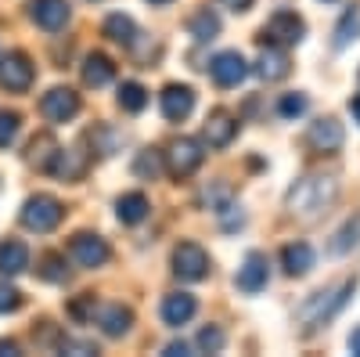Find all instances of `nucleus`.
<instances>
[{
  "instance_id": "1",
  "label": "nucleus",
  "mask_w": 360,
  "mask_h": 357,
  "mask_svg": "<svg viewBox=\"0 0 360 357\" xmlns=\"http://www.w3.org/2000/svg\"><path fill=\"white\" fill-rule=\"evenodd\" d=\"M335 199H339V184L332 181V177H299L285 195V206H288V213L303 217V220H314V217L332 210Z\"/></svg>"
},
{
  "instance_id": "2",
  "label": "nucleus",
  "mask_w": 360,
  "mask_h": 357,
  "mask_svg": "<svg viewBox=\"0 0 360 357\" xmlns=\"http://www.w3.org/2000/svg\"><path fill=\"white\" fill-rule=\"evenodd\" d=\"M353 292H356V278H346V282H339V285H328V289L314 292L310 300L299 307V325H303V332L310 336V332L324 329V325L349 303Z\"/></svg>"
},
{
  "instance_id": "3",
  "label": "nucleus",
  "mask_w": 360,
  "mask_h": 357,
  "mask_svg": "<svg viewBox=\"0 0 360 357\" xmlns=\"http://www.w3.org/2000/svg\"><path fill=\"white\" fill-rule=\"evenodd\" d=\"M62 217H65V206L58 202L54 195H33V199H25L18 220H22L25 231L47 234V231H54L58 224H62Z\"/></svg>"
},
{
  "instance_id": "4",
  "label": "nucleus",
  "mask_w": 360,
  "mask_h": 357,
  "mask_svg": "<svg viewBox=\"0 0 360 357\" xmlns=\"http://www.w3.org/2000/svg\"><path fill=\"white\" fill-rule=\"evenodd\" d=\"M40 115L51 127L72 123V119L79 115V94L72 91V87H51V91L40 98Z\"/></svg>"
},
{
  "instance_id": "5",
  "label": "nucleus",
  "mask_w": 360,
  "mask_h": 357,
  "mask_svg": "<svg viewBox=\"0 0 360 357\" xmlns=\"http://www.w3.org/2000/svg\"><path fill=\"white\" fill-rule=\"evenodd\" d=\"M173 275L180 282H202L209 275V253L198 242H180L173 249Z\"/></svg>"
},
{
  "instance_id": "6",
  "label": "nucleus",
  "mask_w": 360,
  "mask_h": 357,
  "mask_svg": "<svg viewBox=\"0 0 360 357\" xmlns=\"http://www.w3.org/2000/svg\"><path fill=\"white\" fill-rule=\"evenodd\" d=\"M205 152H202V144L195 137H180L169 144V152H166V170L176 177V181H184V177H191L198 166H202Z\"/></svg>"
},
{
  "instance_id": "7",
  "label": "nucleus",
  "mask_w": 360,
  "mask_h": 357,
  "mask_svg": "<svg viewBox=\"0 0 360 357\" xmlns=\"http://www.w3.org/2000/svg\"><path fill=\"white\" fill-rule=\"evenodd\" d=\"M69 256H72L79 267H86V271H94V267H105V263H108L112 249H108V242H105L101 234L79 231V234H72V242H69Z\"/></svg>"
},
{
  "instance_id": "8",
  "label": "nucleus",
  "mask_w": 360,
  "mask_h": 357,
  "mask_svg": "<svg viewBox=\"0 0 360 357\" xmlns=\"http://www.w3.org/2000/svg\"><path fill=\"white\" fill-rule=\"evenodd\" d=\"M303 37H307V22L299 18L295 11H278L274 18L263 25V33H259V40L281 44V47H292V44H299Z\"/></svg>"
},
{
  "instance_id": "9",
  "label": "nucleus",
  "mask_w": 360,
  "mask_h": 357,
  "mask_svg": "<svg viewBox=\"0 0 360 357\" xmlns=\"http://www.w3.org/2000/svg\"><path fill=\"white\" fill-rule=\"evenodd\" d=\"M33 76H37V69L29 62V54L11 51V54L0 58V83H4L11 94H25L29 87H33Z\"/></svg>"
},
{
  "instance_id": "10",
  "label": "nucleus",
  "mask_w": 360,
  "mask_h": 357,
  "mask_svg": "<svg viewBox=\"0 0 360 357\" xmlns=\"http://www.w3.org/2000/svg\"><path fill=\"white\" fill-rule=\"evenodd\" d=\"M159 108H162L166 123H184V119L195 112V91L184 87V83H169L159 94Z\"/></svg>"
},
{
  "instance_id": "11",
  "label": "nucleus",
  "mask_w": 360,
  "mask_h": 357,
  "mask_svg": "<svg viewBox=\"0 0 360 357\" xmlns=\"http://www.w3.org/2000/svg\"><path fill=\"white\" fill-rule=\"evenodd\" d=\"M307 141H310V148H314V152L335 156L339 148H342V141H346V130H342V123H339L335 115H321L317 123H310V134H307Z\"/></svg>"
},
{
  "instance_id": "12",
  "label": "nucleus",
  "mask_w": 360,
  "mask_h": 357,
  "mask_svg": "<svg viewBox=\"0 0 360 357\" xmlns=\"http://www.w3.org/2000/svg\"><path fill=\"white\" fill-rule=\"evenodd\" d=\"M209 76H213L217 87H238L245 76H249V65H245V58L238 54V51H220L213 62H209Z\"/></svg>"
},
{
  "instance_id": "13",
  "label": "nucleus",
  "mask_w": 360,
  "mask_h": 357,
  "mask_svg": "<svg viewBox=\"0 0 360 357\" xmlns=\"http://www.w3.org/2000/svg\"><path fill=\"white\" fill-rule=\"evenodd\" d=\"M72 8H69V0H33L29 4V18H33L44 33H58V29H65Z\"/></svg>"
},
{
  "instance_id": "14",
  "label": "nucleus",
  "mask_w": 360,
  "mask_h": 357,
  "mask_svg": "<svg viewBox=\"0 0 360 357\" xmlns=\"http://www.w3.org/2000/svg\"><path fill=\"white\" fill-rule=\"evenodd\" d=\"M292 73V62H288V51L281 44H266L256 58V76L266 80V83H278Z\"/></svg>"
},
{
  "instance_id": "15",
  "label": "nucleus",
  "mask_w": 360,
  "mask_h": 357,
  "mask_svg": "<svg viewBox=\"0 0 360 357\" xmlns=\"http://www.w3.org/2000/svg\"><path fill=\"white\" fill-rule=\"evenodd\" d=\"M266 278H270L266 256H263V253H249V256H245V263L238 267V275H234V285L242 289V292H249V296H256L259 289H266Z\"/></svg>"
},
{
  "instance_id": "16",
  "label": "nucleus",
  "mask_w": 360,
  "mask_h": 357,
  "mask_svg": "<svg viewBox=\"0 0 360 357\" xmlns=\"http://www.w3.org/2000/svg\"><path fill=\"white\" fill-rule=\"evenodd\" d=\"M209 148H227L234 137H238V119L227 112V108H217L205 115V127H202Z\"/></svg>"
},
{
  "instance_id": "17",
  "label": "nucleus",
  "mask_w": 360,
  "mask_h": 357,
  "mask_svg": "<svg viewBox=\"0 0 360 357\" xmlns=\"http://www.w3.org/2000/svg\"><path fill=\"white\" fill-rule=\"evenodd\" d=\"M98 329L108 336V339H119V336H127L130 332V325H134V311L123 307V303H105L98 307Z\"/></svg>"
},
{
  "instance_id": "18",
  "label": "nucleus",
  "mask_w": 360,
  "mask_h": 357,
  "mask_svg": "<svg viewBox=\"0 0 360 357\" xmlns=\"http://www.w3.org/2000/svg\"><path fill=\"white\" fill-rule=\"evenodd\" d=\"M198 311V300L191 292H169L162 300V321L169 325V329H180V325H188Z\"/></svg>"
},
{
  "instance_id": "19",
  "label": "nucleus",
  "mask_w": 360,
  "mask_h": 357,
  "mask_svg": "<svg viewBox=\"0 0 360 357\" xmlns=\"http://www.w3.org/2000/svg\"><path fill=\"white\" fill-rule=\"evenodd\" d=\"M79 76H83L86 87H94V91H98V87H108V83H112V76H115V62H112L108 54H98V51H94V54H86V58H83Z\"/></svg>"
},
{
  "instance_id": "20",
  "label": "nucleus",
  "mask_w": 360,
  "mask_h": 357,
  "mask_svg": "<svg viewBox=\"0 0 360 357\" xmlns=\"http://www.w3.org/2000/svg\"><path fill=\"white\" fill-rule=\"evenodd\" d=\"M25 267H29V246L22 238H4V242H0V275L15 278Z\"/></svg>"
},
{
  "instance_id": "21",
  "label": "nucleus",
  "mask_w": 360,
  "mask_h": 357,
  "mask_svg": "<svg viewBox=\"0 0 360 357\" xmlns=\"http://www.w3.org/2000/svg\"><path fill=\"white\" fill-rule=\"evenodd\" d=\"M314 249L307 246V242H288L285 249H281V267L292 275V278H303V275H310L314 271Z\"/></svg>"
},
{
  "instance_id": "22",
  "label": "nucleus",
  "mask_w": 360,
  "mask_h": 357,
  "mask_svg": "<svg viewBox=\"0 0 360 357\" xmlns=\"http://www.w3.org/2000/svg\"><path fill=\"white\" fill-rule=\"evenodd\" d=\"M58 144L51 134H37L33 141H29V152H25V159H29V166H37L40 173H47L51 170V163H54V156H58Z\"/></svg>"
},
{
  "instance_id": "23",
  "label": "nucleus",
  "mask_w": 360,
  "mask_h": 357,
  "mask_svg": "<svg viewBox=\"0 0 360 357\" xmlns=\"http://www.w3.org/2000/svg\"><path fill=\"white\" fill-rule=\"evenodd\" d=\"M83 166H86V159L79 152H72V148H58V156H54L47 173H54L58 181H76V177L83 173Z\"/></svg>"
},
{
  "instance_id": "24",
  "label": "nucleus",
  "mask_w": 360,
  "mask_h": 357,
  "mask_svg": "<svg viewBox=\"0 0 360 357\" xmlns=\"http://www.w3.org/2000/svg\"><path fill=\"white\" fill-rule=\"evenodd\" d=\"M148 199L141 195V192H127V195H119V202H115V217L123 220V224H141L144 217H148Z\"/></svg>"
},
{
  "instance_id": "25",
  "label": "nucleus",
  "mask_w": 360,
  "mask_h": 357,
  "mask_svg": "<svg viewBox=\"0 0 360 357\" xmlns=\"http://www.w3.org/2000/svg\"><path fill=\"white\" fill-rule=\"evenodd\" d=\"M101 33H105L108 40H115V44H123V47H134V40H137V25H134L130 15H108L105 25H101Z\"/></svg>"
},
{
  "instance_id": "26",
  "label": "nucleus",
  "mask_w": 360,
  "mask_h": 357,
  "mask_svg": "<svg viewBox=\"0 0 360 357\" xmlns=\"http://www.w3.org/2000/svg\"><path fill=\"white\" fill-rule=\"evenodd\" d=\"M356 246H360V213L349 217V220L335 231V238L328 242V253H332V256H342V253H349V249H356Z\"/></svg>"
},
{
  "instance_id": "27",
  "label": "nucleus",
  "mask_w": 360,
  "mask_h": 357,
  "mask_svg": "<svg viewBox=\"0 0 360 357\" xmlns=\"http://www.w3.org/2000/svg\"><path fill=\"white\" fill-rule=\"evenodd\" d=\"M188 33H191L198 44L217 40V33H220V18H217V11H209V8L195 11V15H191V22H188Z\"/></svg>"
},
{
  "instance_id": "28",
  "label": "nucleus",
  "mask_w": 360,
  "mask_h": 357,
  "mask_svg": "<svg viewBox=\"0 0 360 357\" xmlns=\"http://www.w3.org/2000/svg\"><path fill=\"white\" fill-rule=\"evenodd\" d=\"M162 170H166V152H155V148H144V152H137V159H134V177H141V181H155Z\"/></svg>"
},
{
  "instance_id": "29",
  "label": "nucleus",
  "mask_w": 360,
  "mask_h": 357,
  "mask_svg": "<svg viewBox=\"0 0 360 357\" xmlns=\"http://www.w3.org/2000/svg\"><path fill=\"white\" fill-rule=\"evenodd\" d=\"M37 275H40L44 282H51V285H58V282H65V278H69V267H65V256H62V253H44V256L37 260Z\"/></svg>"
},
{
  "instance_id": "30",
  "label": "nucleus",
  "mask_w": 360,
  "mask_h": 357,
  "mask_svg": "<svg viewBox=\"0 0 360 357\" xmlns=\"http://www.w3.org/2000/svg\"><path fill=\"white\" fill-rule=\"evenodd\" d=\"M119 108H123V112H130V115H137V112H144V105H148V91H144V87L141 83H123V87H119Z\"/></svg>"
},
{
  "instance_id": "31",
  "label": "nucleus",
  "mask_w": 360,
  "mask_h": 357,
  "mask_svg": "<svg viewBox=\"0 0 360 357\" xmlns=\"http://www.w3.org/2000/svg\"><path fill=\"white\" fill-rule=\"evenodd\" d=\"M356 37H360V8H346L342 22L335 25V47L342 51V47H349Z\"/></svg>"
},
{
  "instance_id": "32",
  "label": "nucleus",
  "mask_w": 360,
  "mask_h": 357,
  "mask_svg": "<svg viewBox=\"0 0 360 357\" xmlns=\"http://www.w3.org/2000/svg\"><path fill=\"white\" fill-rule=\"evenodd\" d=\"M119 141H123V137H119L112 127H94V130H90V144H94L98 156H112L119 148Z\"/></svg>"
},
{
  "instance_id": "33",
  "label": "nucleus",
  "mask_w": 360,
  "mask_h": 357,
  "mask_svg": "<svg viewBox=\"0 0 360 357\" xmlns=\"http://www.w3.org/2000/svg\"><path fill=\"white\" fill-rule=\"evenodd\" d=\"M231 195H234L231 184H213V188H205V192H202V202H205L213 213H224L227 206H231Z\"/></svg>"
},
{
  "instance_id": "34",
  "label": "nucleus",
  "mask_w": 360,
  "mask_h": 357,
  "mask_svg": "<svg viewBox=\"0 0 360 357\" xmlns=\"http://www.w3.org/2000/svg\"><path fill=\"white\" fill-rule=\"evenodd\" d=\"M195 343H198V350H205V353H220V350L227 346V336H224V329H217V325H205Z\"/></svg>"
},
{
  "instance_id": "35",
  "label": "nucleus",
  "mask_w": 360,
  "mask_h": 357,
  "mask_svg": "<svg viewBox=\"0 0 360 357\" xmlns=\"http://www.w3.org/2000/svg\"><path fill=\"white\" fill-rule=\"evenodd\" d=\"M94 314H98V300L90 292L76 296V300L69 303V318H76V321H94Z\"/></svg>"
},
{
  "instance_id": "36",
  "label": "nucleus",
  "mask_w": 360,
  "mask_h": 357,
  "mask_svg": "<svg viewBox=\"0 0 360 357\" xmlns=\"http://www.w3.org/2000/svg\"><path fill=\"white\" fill-rule=\"evenodd\" d=\"M18 127H22L18 112H0V148H8L18 137Z\"/></svg>"
},
{
  "instance_id": "37",
  "label": "nucleus",
  "mask_w": 360,
  "mask_h": 357,
  "mask_svg": "<svg viewBox=\"0 0 360 357\" xmlns=\"http://www.w3.org/2000/svg\"><path fill=\"white\" fill-rule=\"evenodd\" d=\"M22 307V292L8 282H0V314H15Z\"/></svg>"
},
{
  "instance_id": "38",
  "label": "nucleus",
  "mask_w": 360,
  "mask_h": 357,
  "mask_svg": "<svg viewBox=\"0 0 360 357\" xmlns=\"http://www.w3.org/2000/svg\"><path fill=\"white\" fill-rule=\"evenodd\" d=\"M278 112H281L285 119L303 115V112H307V94H285V98H281V105H278Z\"/></svg>"
},
{
  "instance_id": "39",
  "label": "nucleus",
  "mask_w": 360,
  "mask_h": 357,
  "mask_svg": "<svg viewBox=\"0 0 360 357\" xmlns=\"http://www.w3.org/2000/svg\"><path fill=\"white\" fill-rule=\"evenodd\" d=\"M62 350L65 353H98L94 343H83V339H62Z\"/></svg>"
},
{
  "instance_id": "40",
  "label": "nucleus",
  "mask_w": 360,
  "mask_h": 357,
  "mask_svg": "<svg viewBox=\"0 0 360 357\" xmlns=\"http://www.w3.org/2000/svg\"><path fill=\"white\" fill-rule=\"evenodd\" d=\"M217 4L227 8V11H234V15H245V11H252L256 0H217Z\"/></svg>"
},
{
  "instance_id": "41",
  "label": "nucleus",
  "mask_w": 360,
  "mask_h": 357,
  "mask_svg": "<svg viewBox=\"0 0 360 357\" xmlns=\"http://www.w3.org/2000/svg\"><path fill=\"white\" fill-rule=\"evenodd\" d=\"M8 353H18V343H15V339H4V343H0V357H8Z\"/></svg>"
},
{
  "instance_id": "42",
  "label": "nucleus",
  "mask_w": 360,
  "mask_h": 357,
  "mask_svg": "<svg viewBox=\"0 0 360 357\" xmlns=\"http://www.w3.org/2000/svg\"><path fill=\"white\" fill-rule=\"evenodd\" d=\"M166 353H169V357H180V353H188V346H184V343H169Z\"/></svg>"
},
{
  "instance_id": "43",
  "label": "nucleus",
  "mask_w": 360,
  "mask_h": 357,
  "mask_svg": "<svg viewBox=\"0 0 360 357\" xmlns=\"http://www.w3.org/2000/svg\"><path fill=\"white\" fill-rule=\"evenodd\" d=\"M349 112H353V119L360 123V94H353V98H349Z\"/></svg>"
},
{
  "instance_id": "44",
  "label": "nucleus",
  "mask_w": 360,
  "mask_h": 357,
  "mask_svg": "<svg viewBox=\"0 0 360 357\" xmlns=\"http://www.w3.org/2000/svg\"><path fill=\"white\" fill-rule=\"evenodd\" d=\"M349 350H353V353H356V357H360V329H356V332H353V336H349Z\"/></svg>"
},
{
  "instance_id": "45",
  "label": "nucleus",
  "mask_w": 360,
  "mask_h": 357,
  "mask_svg": "<svg viewBox=\"0 0 360 357\" xmlns=\"http://www.w3.org/2000/svg\"><path fill=\"white\" fill-rule=\"evenodd\" d=\"M148 4H169V0H148Z\"/></svg>"
},
{
  "instance_id": "46",
  "label": "nucleus",
  "mask_w": 360,
  "mask_h": 357,
  "mask_svg": "<svg viewBox=\"0 0 360 357\" xmlns=\"http://www.w3.org/2000/svg\"><path fill=\"white\" fill-rule=\"evenodd\" d=\"M324 4H335V0H324Z\"/></svg>"
}]
</instances>
